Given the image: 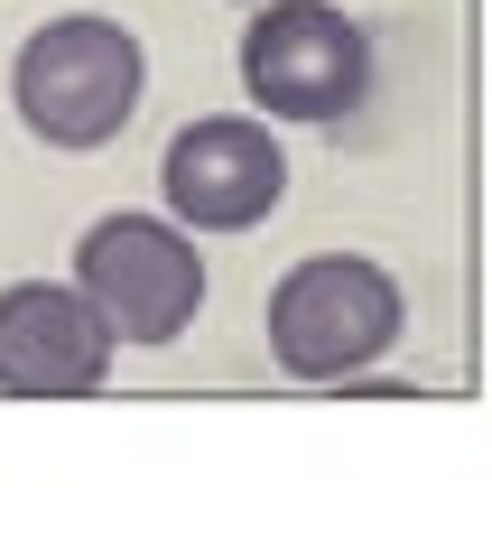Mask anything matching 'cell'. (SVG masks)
<instances>
[{
    "mask_svg": "<svg viewBox=\"0 0 492 558\" xmlns=\"http://www.w3.org/2000/svg\"><path fill=\"white\" fill-rule=\"evenodd\" d=\"M399 279L362 252H316L270 289V363L297 381H354L399 344Z\"/></svg>",
    "mask_w": 492,
    "mask_h": 558,
    "instance_id": "2",
    "label": "cell"
},
{
    "mask_svg": "<svg viewBox=\"0 0 492 558\" xmlns=\"http://www.w3.org/2000/svg\"><path fill=\"white\" fill-rule=\"evenodd\" d=\"M158 186H168L177 233H251V223L279 215V196H288V159H279L270 121L205 112V121H186V131L168 140Z\"/></svg>",
    "mask_w": 492,
    "mask_h": 558,
    "instance_id": "5",
    "label": "cell"
},
{
    "mask_svg": "<svg viewBox=\"0 0 492 558\" xmlns=\"http://www.w3.org/2000/svg\"><path fill=\"white\" fill-rule=\"evenodd\" d=\"M75 299L112 344H177L205 307V260L168 215H102L75 242Z\"/></svg>",
    "mask_w": 492,
    "mask_h": 558,
    "instance_id": "3",
    "label": "cell"
},
{
    "mask_svg": "<svg viewBox=\"0 0 492 558\" xmlns=\"http://www.w3.org/2000/svg\"><path fill=\"white\" fill-rule=\"evenodd\" d=\"M242 94L270 121H344L372 94V38L335 0H270L242 28Z\"/></svg>",
    "mask_w": 492,
    "mask_h": 558,
    "instance_id": "4",
    "label": "cell"
},
{
    "mask_svg": "<svg viewBox=\"0 0 492 558\" xmlns=\"http://www.w3.org/2000/svg\"><path fill=\"white\" fill-rule=\"evenodd\" d=\"M139 84H149V57L102 10H65V20L28 28L20 65H10V102H20V121L47 149H102V140H121L139 112Z\"/></svg>",
    "mask_w": 492,
    "mask_h": 558,
    "instance_id": "1",
    "label": "cell"
},
{
    "mask_svg": "<svg viewBox=\"0 0 492 558\" xmlns=\"http://www.w3.org/2000/svg\"><path fill=\"white\" fill-rule=\"evenodd\" d=\"M112 373V336L102 317L57 289V279H20V289H0V391L20 400H75Z\"/></svg>",
    "mask_w": 492,
    "mask_h": 558,
    "instance_id": "6",
    "label": "cell"
},
{
    "mask_svg": "<svg viewBox=\"0 0 492 558\" xmlns=\"http://www.w3.org/2000/svg\"><path fill=\"white\" fill-rule=\"evenodd\" d=\"M251 10H270V0H251Z\"/></svg>",
    "mask_w": 492,
    "mask_h": 558,
    "instance_id": "7",
    "label": "cell"
}]
</instances>
